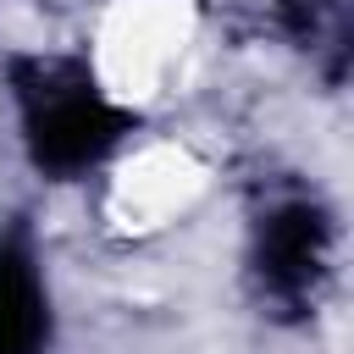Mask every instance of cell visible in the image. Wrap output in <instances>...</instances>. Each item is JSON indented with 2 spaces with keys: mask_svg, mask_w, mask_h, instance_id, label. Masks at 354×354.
Segmentation results:
<instances>
[{
  "mask_svg": "<svg viewBox=\"0 0 354 354\" xmlns=\"http://www.w3.org/2000/svg\"><path fill=\"white\" fill-rule=\"evenodd\" d=\"M17 94H22V127L39 171L72 177L105 160L127 133V116L111 100H100L94 83L72 66H44V61L17 66Z\"/></svg>",
  "mask_w": 354,
  "mask_h": 354,
  "instance_id": "obj_1",
  "label": "cell"
},
{
  "mask_svg": "<svg viewBox=\"0 0 354 354\" xmlns=\"http://www.w3.org/2000/svg\"><path fill=\"white\" fill-rule=\"evenodd\" d=\"M260 271L282 299H304L315 277L326 271V221L310 205H288L266 221L260 238Z\"/></svg>",
  "mask_w": 354,
  "mask_h": 354,
  "instance_id": "obj_2",
  "label": "cell"
},
{
  "mask_svg": "<svg viewBox=\"0 0 354 354\" xmlns=\"http://www.w3.org/2000/svg\"><path fill=\"white\" fill-rule=\"evenodd\" d=\"M50 337L44 288L28 266V254L0 249V354H39Z\"/></svg>",
  "mask_w": 354,
  "mask_h": 354,
  "instance_id": "obj_3",
  "label": "cell"
}]
</instances>
